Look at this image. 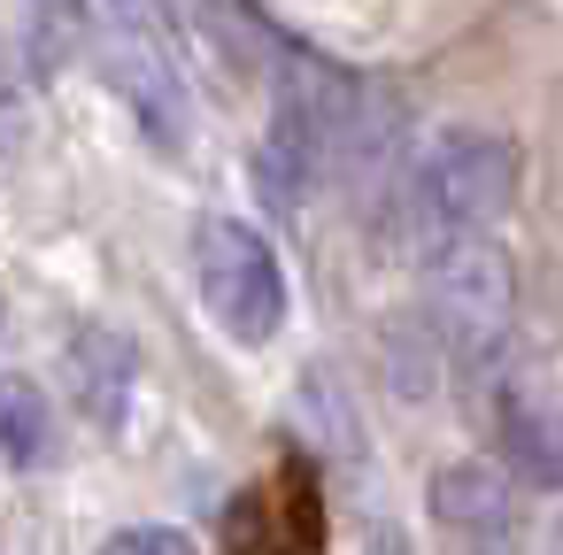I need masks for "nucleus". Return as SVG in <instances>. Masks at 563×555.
<instances>
[{"label": "nucleus", "instance_id": "obj_9", "mask_svg": "<svg viewBox=\"0 0 563 555\" xmlns=\"http://www.w3.org/2000/svg\"><path fill=\"white\" fill-rule=\"evenodd\" d=\"M440 363H448V340H440V324L432 317H401V324H386V370H394V393H432L440 386Z\"/></svg>", "mask_w": 563, "mask_h": 555}, {"label": "nucleus", "instance_id": "obj_3", "mask_svg": "<svg viewBox=\"0 0 563 555\" xmlns=\"http://www.w3.org/2000/svg\"><path fill=\"white\" fill-rule=\"evenodd\" d=\"M194 278H201V309L217 317L224 340H240V347H271L278 340V324H286V270H278L271 240L247 217H201Z\"/></svg>", "mask_w": 563, "mask_h": 555}, {"label": "nucleus", "instance_id": "obj_5", "mask_svg": "<svg viewBox=\"0 0 563 555\" xmlns=\"http://www.w3.org/2000/svg\"><path fill=\"white\" fill-rule=\"evenodd\" d=\"M132 386H140L132 340H124L117 324H78V332H70V393H78V409L117 432L124 409H132Z\"/></svg>", "mask_w": 563, "mask_h": 555}, {"label": "nucleus", "instance_id": "obj_12", "mask_svg": "<svg viewBox=\"0 0 563 555\" xmlns=\"http://www.w3.org/2000/svg\"><path fill=\"white\" fill-rule=\"evenodd\" d=\"M101 555H194V540L178 524H124L101 540Z\"/></svg>", "mask_w": 563, "mask_h": 555}, {"label": "nucleus", "instance_id": "obj_7", "mask_svg": "<svg viewBox=\"0 0 563 555\" xmlns=\"http://www.w3.org/2000/svg\"><path fill=\"white\" fill-rule=\"evenodd\" d=\"M501 470L532 493H563V401L540 393L501 401Z\"/></svg>", "mask_w": 563, "mask_h": 555}, {"label": "nucleus", "instance_id": "obj_8", "mask_svg": "<svg viewBox=\"0 0 563 555\" xmlns=\"http://www.w3.org/2000/svg\"><path fill=\"white\" fill-rule=\"evenodd\" d=\"M55 447V424H47V393L32 378H0V463L16 470H40Z\"/></svg>", "mask_w": 563, "mask_h": 555}, {"label": "nucleus", "instance_id": "obj_6", "mask_svg": "<svg viewBox=\"0 0 563 555\" xmlns=\"http://www.w3.org/2000/svg\"><path fill=\"white\" fill-rule=\"evenodd\" d=\"M109 86L140 109V124H147L155 147H186V93H178V70H170L163 47L117 40V47H109Z\"/></svg>", "mask_w": 563, "mask_h": 555}, {"label": "nucleus", "instance_id": "obj_2", "mask_svg": "<svg viewBox=\"0 0 563 555\" xmlns=\"http://www.w3.org/2000/svg\"><path fill=\"white\" fill-rule=\"evenodd\" d=\"M509 309H517V263H509V247L494 232L424 255V317L440 324L448 355H463L471 370H494L501 363Z\"/></svg>", "mask_w": 563, "mask_h": 555}, {"label": "nucleus", "instance_id": "obj_13", "mask_svg": "<svg viewBox=\"0 0 563 555\" xmlns=\"http://www.w3.org/2000/svg\"><path fill=\"white\" fill-rule=\"evenodd\" d=\"M548 555H563V524H555V547H548Z\"/></svg>", "mask_w": 563, "mask_h": 555}, {"label": "nucleus", "instance_id": "obj_1", "mask_svg": "<svg viewBox=\"0 0 563 555\" xmlns=\"http://www.w3.org/2000/svg\"><path fill=\"white\" fill-rule=\"evenodd\" d=\"M517 140L494 124H440L394 186V232H409L424 255L455 247V240H486L509 209H517Z\"/></svg>", "mask_w": 563, "mask_h": 555}, {"label": "nucleus", "instance_id": "obj_11", "mask_svg": "<svg viewBox=\"0 0 563 555\" xmlns=\"http://www.w3.org/2000/svg\"><path fill=\"white\" fill-rule=\"evenodd\" d=\"M301 401H317V417H309V424H317V440H332V447H363V432H355V417H347V401L332 393V378H324V370L301 386Z\"/></svg>", "mask_w": 563, "mask_h": 555}, {"label": "nucleus", "instance_id": "obj_4", "mask_svg": "<svg viewBox=\"0 0 563 555\" xmlns=\"http://www.w3.org/2000/svg\"><path fill=\"white\" fill-rule=\"evenodd\" d=\"M424 501L448 532H463L478 547H509V532H517V478L501 463H448Z\"/></svg>", "mask_w": 563, "mask_h": 555}, {"label": "nucleus", "instance_id": "obj_14", "mask_svg": "<svg viewBox=\"0 0 563 555\" xmlns=\"http://www.w3.org/2000/svg\"><path fill=\"white\" fill-rule=\"evenodd\" d=\"M124 9H132V0H124Z\"/></svg>", "mask_w": 563, "mask_h": 555}, {"label": "nucleus", "instance_id": "obj_10", "mask_svg": "<svg viewBox=\"0 0 563 555\" xmlns=\"http://www.w3.org/2000/svg\"><path fill=\"white\" fill-rule=\"evenodd\" d=\"M24 24H32L40 70H63V55L93 40V9H86V0H24Z\"/></svg>", "mask_w": 563, "mask_h": 555}]
</instances>
